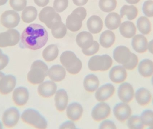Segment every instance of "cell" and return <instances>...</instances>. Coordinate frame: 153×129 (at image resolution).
I'll use <instances>...</instances> for the list:
<instances>
[{
	"instance_id": "obj_43",
	"label": "cell",
	"mask_w": 153,
	"mask_h": 129,
	"mask_svg": "<svg viewBox=\"0 0 153 129\" xmlns=\"http://www.w3.org/2000/svg\"><path fill=\"white\" fill-rule=\"evenodd\" d=\"M138 64V58L136 55L132 53L131 58L126 64L123 66L126 70H133L134 69Z\"/></svg>"
},
{
	"instance_id": "obj_14",
	"label": "cell",
	"mask_w": 153,
	"mask_h": 129,
	"mask_svg": "<svg viewBox=\"0 0 153 129\" xmlns=\"http://www.w3.org/2000/svg\"><path fill=\"white\" fill-rule=\"evenodd\" d=\"M111 113V108L105 103L98 104L93 109L91 116L94 120L100 121L108 118Z\"/></svg>"
},
{
	"instance_id": "obj_53",
	"label": "cell",
	"mask_w": 153,
	"mask_h": 129,
	"mask_svg": "<svg viewBox=\"0 0 153 129\" xmlns=\"http://www.w3.org/2000/svg\"><path fill=\"white\" fill-rule=\"evenodd\" d=\"M5 76V75L3 74V73H2V72H0V82H1V80L2 79L3 77Z\"/></svg>"
},
{
	"instance_id": "obj_22",
	"label": "cell",
	"mask_w": 153,
	"mask_h": 129,
	"mask_svg": "<svg viewBox=\"0 0 153 129\" xmlns=\"http://www.w3.org/2000/svg\"><path fill=\"white\" fill-rule=\"evenodd\" d=\"M48 75L52 81L59 82L62 81L66 76V71L64 68L60 65H53L48 70Z\"/></svg>"
},
{
	"instance_id": "obj_2",
	"label": "cell",
	"mask_w": 153,
	"mask_h": 129,
	"mask_svg": "<svg viewBox=\"0 0 153 129\" xmlns=\"http://www.w3.org/2000/svg\"><path fill=\"white\" fill-rule=\"evenodd\" d=\"M48 70L47 65L43 61H35L31 65L30 71L28 74V81L33 85L41 83L47 76Z\"/></svg>"
},
{
	"instance_id": "obj_6",
	"label": "cell",
	"mask_w": 153,
	"mask_h": 129,
	"mask_svg": "<svg viewBox=\"0 0 153 129\" xmlns=\"http://www.w3.org/2000/svg\"><path fill=\"white\" fill-rule=\"evenodd\" d=\"M22 121L38 129H45L47 127V122L38 112L33 109L24 111L21 115Z\"/></svg>"
},
{
	"instance_id": "obj_9",
	"label": "cell",
	"mask_w": 153,
	"mask_h": 129,
	"mask_svg": "<svg viewBox=\"0 0 153 129\" xmlns=\"http://www.w3.org/2000/svg\"><path fill=\"white\" fill-rule=\"evenodd\" d=\"M20 17L17 12L12 10L5 11L0 18L1 24L6 28L12 29L19 25Z\"/></svg>"
},
{
	"instance_id": "obj_56",
	"label": "cell",
	"mask_w": 153,
	"mask_h": 129,
	"mask_svg": "<svg viewBox=\"0 0 153 129\" xmlns=\"http://www.w3.org/2000/svg\"><path fill=\"white\" fill-rule=\"evenodd\" d=\"M152 83L153 86V75L152 76Z\"/></svg>"
},
{
	"instance_id": "obj_20",
	"label": "cell",
	"mask_w": 153,
	"mask_h": 129,
	"mask_svg": "<svg viewBox=\"0 0 153 129\" xmlns=\"http://www.w3.org/2000/svg\"><path fill=\"white\" fill-rule=\"evenodd\" d=\"M115 91V87L112 84H107L97 90L95 94V98L99 101H104L113 95Z\"/></svg>"
},
{
	"instance_id": "obj_44",
	"label": "cell",
	"mask_w": 153,
	"mask_h": 129,
	"mask_svg": "<svg viewBox=\"0 0 153 129\" xmlns=\"http://www.w3.org/2000/svg\"><path fill=\"white\" fill-rule=\"evenodd\" d=\"M100 49V45L96 41H94L91 46L87 49L82 50L84 55L86 56H91L94 55L98 52Z\"/></svg>"
},
{
	"instance_id": "obj_3",
	"label": "cell",
	"mask_w": 153,
	"mask_h": 129,
	"mask_svg": "<svg viewBox=\"0 0 153 129\" xmlns=\"http://www.w3.org/2000/svg\"><path fill=\"white\" fill-rule=\"evenodd\" d=\"M39 19L51 30L57 28L63 23L61 16L50 6L45 7L41 10L39 14Z\"/></svg>"
},
{
	"instance_id": "obj_10",
	"label": "cell",
	"mask_w": 153,
	"mask_h": 129,
	"mask_svg": "<svg viewBox=\"0 0 153 129\" xmlns=\"http://www.w3.org/2000/svg\"><path fill=\"white\" fill-rule=\"evenodd\" d=\"M113 113L119 121L123 122L132 116V110L128 103H120L114 107Z\"/></svg>"
},
{
	"instance_id": "obj_15",
	"label": "cell",
	"mask_w": 153,
	"mask_h": 129,
	"mask_svg": "<svg viewBox=\"0 0 153 129\" xmlns=\"http://www.w3.org/2000/svg\"><path fill=\"white\" fill-rule=\"evenodd\" d=\"M148 42L146 37L143 34H137L132 39L133 49L139 54L145 53L148 50Z\"/></svg>"
},
{
	"instance_id": "obj_17",
	"label": "cell",
	"mask_w": 153,
	"mask_h": 129,
	"mask_svg": "<svg viewBox=\"0 0 153 129\" xmlns=\"http://www.w3.org/2000/svg\"><path fill=\"white\" fill-rule=\"evenodd\" d=\"M29 94L27 88L19 87L13 91L12 98L14 103L17 106L25 105L28 100Z\"/></svg>"
},
{
	"instance_id": "obj_40",
	"label": "cell",
	"mask_w": 153,
	"mask_h": 129,
	"mask_svg": "<svg viewBox=\"0 0 153 129\" xmlns=\"http://www.w3.org/2000/svg\"><path fill=\"white\" fill-rule=\"evenodd\" d=\"M11 7L16 11L23 10L27 6V0H10Z\"/></svg>"
},
{
	"instance_id": "obj_52",
	"label": "cell",
	"mask_w": 153,
	"mask_h": 129,
	"mask_svg": "<svg viewBox=\"0 0 153 129\" xmlns=\"http://www.w3.org/2000/svg\"><path fill=\"white\" fill-rule=\"evenodd\" d=\"M8 0H0V6L4 5L7 3Z\"/></svg>"
},
{
	"instance_id": "obj_31",
	"label": "cell",
	"mask_w": 153,
	"mask_h": 129,
	"mask_svg": "<svg viewBox=\"0 0 153 129\" xmlns=\"http://www.w3.org/2000/svg\"><path fill=\"white\" fill-rule=\"evenodd\" d=\"M116 40V36L114 32L111 31H105L101 34L100 42L101 46L105 48L111 47L114 44Z\"/></svg>"
},
{
	"instance_id": "obj_24",
	"label": "cell",
	"mask_w": 153,
	"mask_h": 129,
	"mask_svg": "<svg viewBox=\"0 0 153 129\" xmlns=\"http://www.w3.org/2000/svg\"><path fill=\"white\" fill-rule=\"evenodd\" d=\"M119 31L120 34L124 38H131L136 34L137 27L132 22L126 21L121 23Z\"/></svg>"
},
{
	"instance_id": "obj_57",
	"label": "cell",
	"mask_w": 153,
	"mask_h": 129,
	"mask_svg": "<svg viewBox=\"0 0 153 129\" xmlns=\"http://www.w3.org/2000/svg\"></svg>"
},
{
	"instance_id": "obj_26",
	"label": "cell",
	"mask_w": 153,
	"mask_h": 129,
	"mask_svg": "<svg viewBox=\"0 0 153 129\" xmlns=\"http://www.w3.org/2000/svg\"><path fill=\"white\" fill-rule=\"evenodd\" d=\"M138 72L144 77H150L153 75V62L149 59L142 60L137 66Z\"/></svg>"
},
{
	"instance_id": "obj_47",
	"label": "cell",
	"mask_w": 153,
	"mask_h": 129,
	"mask_svg": "<svg viewBox=\"0 0 153 129\" xmlns=\"http://www.w3.org/2000/svg\"><path fill=\"white\" fill-rule=\"evenodd\" d=\"M61 129H75V124L71 121H67L63 123L60 127Z\"/></svg>"
},
{
	"instance_id": "obj_50",
	"label": "cell",
	"mask_w": 153,
	"mask_h": 129,
	"mask_svg": "<svg viewBox=\"0 0 153 129\" xmlns=\"http://www.w3.org/2000/svg\"><path fill=\"white\" fill-rule=\"evenodd\" d=\"M148 50L150 53L153 55V39L148 42Z\"/></svg>"
},
{
	"instance_id": "obj_39",
	"label": "cell",
	"mask_w": 153,
	"mask_h": 129,
	"mask_svg": "<svg viewBox=\"0 0 153 129\" xmlns=\"http://www.w3.org/2000/svg\"><path fill=\"white\" fill-rule=\"evenodd\" d=\"M142 11L146 17H153V0H147L143 4Z\"/></svg>"
},
{
	"instance_id": "obj_48",
	"label": "cell",
	"mask_w": 153,
	"mask_h": 129,
	"mask_svg": "<svg viewBox=\"0 0 153 129\" xmlns=\"http://www.w3.org/2000/svg\"><path fill=\"white\" fill-rule=\"evenodd\" d=\"M36 4L39 7H44L46 6L49 2V0H34Z\"/></svg>"
},
{
	"instance_id": "obj_37",
	"label": "cell",
	"mask_w": 153,
	"mask_h": 129,
	"mask_svg": "<svg viewBox=\"0 0 153 129\" xmlns=\"http://www.w3.org/2000/svg\"><path fill=\"white\" fill-rule=\"evenodd\" d=\"M127 126L130 129H141L144 128L145 125L140 116L134 115L128 119Z\"/></svg>"
},
{
	"instance_id": "obj_8",
	"label": "cell",
	"mask_w": 153,
	"mask_h": 129,
	"mask_svg": "<svg viewBox=\"0 0 153 129\" xmlns=\"http://www.w3.org/2000/svg\"><path fill=\"white\" fill-rule=\"evenodd\" d=\"M20 40L19 31L14 29H10L0 33V47L13 46L17 45Z\"/></svg>"
},
{
	"instance_id": "obj_25",
	"label": "cell",
	"mask_w": 153,
	"mask_h": 129,
	"mask_svg": "<svg viewBox=\"0 0 153 129\" xmlns=\"http://www.w3.org/2000/svg\"><path fill=\"white\" fill-rule=\"evenodd\" d=\"M55 106L57 110L60 112L64 111L67 107L68 102V96L67 92L63 89L58 90L55 97Z\"/></svg>"
},
{
	"instance_id": "obj_55",
	"label": "cell",
	"mask_w": 153,
	"mask_h": 129,
	"mask_svg": "<svg viewBox=\"0 0 153 129\" xmlns=\"http://www.w3.org/2000/svg\"><path fill=\"white\" fill-rule=\"evenodd\" d=\"M2 128V125L1 123L0 122V129Z\"/></svg>"
},
{
	"instance_id": "obj_35",
	"label": "cell",
	"mask_w": 153,
	"mask_h": 129,
	"mask_svg": "<svg viewBox=\"0 0 153 129\" xmlns=\"http://www.w3.org/2000/svg\"><path fill=\"white\" fill-rule=\"evenodd\" d=\"M58 54L59 50L57 46L55 44H52L45 49L43 52V57L45 61L51 62L57 57Z\"/></svg>"
},
{
	"instance_id": "obj_33",
	"label": "cell",
	"mask_w": 153,
	"mask_h": 129,
	"mask_svg": "<svg viewBox=\"0 0 153 129\" xmlns=\"http://www.w3.org/2000/svg\"><path fill=\"white\" fill-rule=\"evenodd\" d=\"M138 10L134 5H124L120 10V16L121 19L126 15L129 20H134L138 16Z\"/></svg>"
},
{
	"instance_id": "obj_7",
	"label": "cell",
	"mask_w": 153,
	"mask_h": 129,
	"mask_svg": "<svg viewBox=\"0 0 153 129\" xmlns=\"http://www.w3.org/2000/svg\"><path fill=\"white\" fill-rule=\"evenodd\" d=\"M112 64V60L108 55L96 56L91 58L88 62V68L92 71H105Z\"/></svg>"
},
{
	"instance_id": "obj_51",
	"label": "cell",
	"mask_w": 153,
	"mask_h": 129,
	"mask_svg": "<svg viewBox=\"0 0 153 129\" xmlns=\"http://www.w3.org/2000/svg\"><path fill=\"white\" fill-rule=\"evenodd\" d=\"M128 3L131 4H135L138 3L141 0H125Z\"/></svg>"
},
{
	"instance_id": "obj_1",
	"label": "cell",
	"mask_w": 153,
	"mask_h": 129,
	"mask_svg": "<svg viewBox=\"0 0 153 129\" xmlns=\"http://www.w3.org/2000/svg\"><path fill=\"white\" fill-rule=\"evenodd\" d=\"M48 33L40 24L33 23L27 27L20 36L21 48L36 50L44 47L48 40Z\"/></svg>"
},
{
	"instance_id": "obj_19",
	"label": "cell",
	"mask_w": 153,
	"mask_h": 129,
	"mask_svg": "<svg viewBox=\"0 0 153 129\" xmlns=\"http://www.w3.org/2000/svg\"><path fill=\"white\" fill-rule=\"evenodd\" d=\"M16 84L15 77L11 75L4 76L0 82V93L7 94L13 91Z\"/></svg>"
},
{
	"instance_id": "obj_42",
	"label": "cell",
	"mask_w": 153,
	"mask_h": 129,
	"mask_svg": "<svg viewBox=\"0 0 153 129\" xmlns=\"http://www.w3.org/2000/svg\"><path fill=\"white\" fill-rule=\"evenodd\" d=\"M67 28L66 26L64 23H62L61 26L56 29L52 30V33L54 38L56 39H61L63 38L66 35Z\"/></svg>"
},
{
	"instance_id": "obj_41",
	"label": "cell",
	"mask_w": 153,
	"mask_h": 129,
	"mask_svg": "<svg viewBox=\"0 0 153 129\" xmlns=\"http://www.w3.org/2000/svg\"><path fill=\"white\" fill-rule=\"evenodd\" d=\"M68 4V0H55L53 3V8L56 12H62L67 9Z\"/></svg>"
},
{
	"instance_id": "obj_38",
	"label": "cell",
	"mask_w": 153,
	"mask_h": 129,
	"mask_svg": "<svg viewBox=\"0 0 153 129\" xmlns=\"http://www.w3.org/2000/svg\"><path fill=\"white\" fill-rule=\"evenodd\" d=\"M141 119L145 126L153 128V111L147 110L143 111L141 113Z\"/></svg>"
},
{
	"instance_id": "obj_46",
	"label": "cell",
	"mask_w": 153,
	"mask_h": 129,
	"mask_svg": "<svg viewBox=\"0 0 153 129\" xmlns=\"http://www.w3.org/2000/svg\"><path fill=\"white\" fill-rule=\"evenodd\" d=\"M9 62V58L8 56L4 54H2L0 57V71L4 69Z\"/></svg>"
},
{
	"instance_id": "obj_18",
	"label": "cell",
	"mask_w": 153,
	"mask_h": 129,
	"mask_svg": "<svg viewBox=\"0 0 153 129\" xmlns=\"http://www.w3.org/2000/svg\"><path fill=\"white\" fill-rule=\"evenodd\" d=\"M57 90L56 85L53 81H46L41 83L38 88L39 95L44 98H48L53 96Z\"/></svg>"
},
{
	"instance_id": "obj_12",
	"label": "cell",
	"mask_w": 153,
	"mask_h": 129,
	"mask_svg": "<svg viewBox=\"0 0 153 129\" xmlns=\"http://www.w3.org/2000/svg\"><path fill=\"white\" fill-rule=\"evenodd\" d=\"M134 87L128 83H123L120 86L118 90V96L122 102H130L134 97Z\"/></svg>"
},
{
	"instance_id": "obj_21",
	"label": "cell",
	"mask_w": 153,
	"mask_h": 129,
	"mask_svg": "<svg viewBox=\"0 0 153 129\" xmlns=\"http://www.w3.org/2000/svg\"><path fill=\"white\" fill-rule=\"evenodd\" d=\"M76 42L82 50L87 49L91 46L93 44V37L91 32L86 31L82 32L77 34Z\"/></svg>"
},
{
	"instance_id": "obj_29",
	"label": "cell",
	"mask_w": 153,
	"mask_h": 129,
	"mask_svg": "<svg viewBox=\"0 0 153 129\" xmlns=\"http://www.w3.org/2000/svg\"><path fill=\"white\" fill-rule=\"evenodd\" d=\"M121 18L117 13L109 14L105 20L106 27L110 30H115L118 28L121 24Z\"/></svg>"
},
{
	"instance_id": "obj_27",
	"label": "cell",
	"mask_w": 153,
	"mask_h": 129,
	"mask_svg": "<svg viewBox=\"0 0 153 129\" xmlns=\"http://www.w3.org/2000/svg\"><path fill=\"white\" fill-rule=\"evenodd\" d=\"M83 110L81 104L77 103L71 104L66 110L67 117L73 121L80 119L82 114Z\"/></svg>"
},
{
	"instance_id": "obj_4",
	"label": "cell",
	"mask_w": 153,
	"mask_h": 129,
	"mask_svg": "<svg viewBox=\"0 0 153 129\" xmlns=\"http://www.w3.org/2000/svg\"><path fill=\"white\" fill-rule=\"evenodd\" d=\"M60 61L67 72L71 74H78L82 69V63L81 60L72 51L64 52L60 57Z\"/></svg>"
},
{
	"instance_id": "obj_5",
	"label": "cell",
	"mask_w": 153,
	"mask_h": 129,
	"mask_svg": "<svg viewBox=\"0 0 153 129\" xmlns=\"http://www.w3.org/2000/svg\"><path fill=\"white\" fill-rule=\"evenodd\" d=\"M86 10L84 7L76 8L67 17L66 21V27L72 32L79 31L82 28V21L86 18Z\"/></svg>"
},
{
	"instance_id": "obj_54",
	"label": "cell",
	"mask_w": 153,
	"mask_h": 129,
	"mask_svg": "<svg viewBox=\"0 0 153 129\" xmlns=\"http://www.w3.org/2000/svg\"><path fill=\"white\" fill-rule=\"evenodd\" d=\"M2 50L0 49V57L1 56V55H2Z\"/></svg>"
},
{
	"instance_id": "obj_34",
	"label": "cell",
	"mask_w": 153,
	"mask_h": 129,
	"mask_svg": "<svg viewBox=\"0 0 153 129\" xmlns=\"http://www.w3.org/2000/svg\"><path fill=\"white\" fill-rule=\"evenodd\" d=\"M38 12L34 6L26 7L22 13L21 18L25 23H29L34 21L37 17Z\"/></svg>"
},
{
	"instance_id": "obj_11",
	"label": "cell",
	"mask_w": 153,
	"mask_h": 129,
	"mask_svg": "<svg viewBox=\"0 0 153 129\" xmlns=\"http://www.w3.org/2000/svg\"><path fill=\"white\" fill-rule=\"evenodd\" d=\"M132 53L130 50L124 46H120L116 47L113 51V58L116 62L124 65L131 58Z\"/></svg>"
},
{
	"instance_id": "obj_16",
	"label": "cell",
	"mask_w": 153,
	"mask_h": 129,
	"mask_svg": "<svg viewBox=\"0 0 153 129\" xmlns=\"http://www.w3.org/2000/svg\"><path fill=\"white\" fill-rule=\"evenodd\" d=\"M127 77L126 69L123 66H116L111 68L110 71V80L115 83L123 82Z\"/></svg>"
},
{
	"instance_id": "obj_30",
	"label": "cell",
	"mask_w": 153,
	"mask_h": 129,
	"mask_svg": "<svg viewBox=\"0 0 153 129\" xmlns=\"http://www.w3.org/2000/svg\"><path fill=\"white\" fill-rule=\"evenodd\" d=\"M83 86L87 92H95L99 86V80L98 77L94 75H88L85 76L84 80Z\"/></svg>"
},
{
	"instance_id": "obj_49",
	"label": "cell",
	"mask_w": 153,
	"mask_h": 129,
	"mask_svg": "<svg viewBox=\"0 0 153 129\" xmlns=\"http://www.w3.org/2000/svg\"><path fill=\"white\" fill-rule=\"evenodd\" d=\"M74 3L78 6H83L87 3L88 0H72Z\"/></svg>"
},
{
	"instance_id": "obj_36",
	"label": "cell",
	"mask_w": 153,
	"mask_h": 129,
	"mask_svg": "<svg viewBox=\"0 0 153 129\" xmlns=\"http://www.w3.org/2000/svg\"><path fill=\"white\" fill-rule=\"evenodd\" d=\"M99 6L104 12L109 13L115 10L117 6V0H100Z\"/></svg>"
},
{
	"instance_id": "obj_28",
	"label": "cell",
	"mask_w": 153,
	"mask_h": 129,
	"mask_svg": "<svg viewBox=\"0 0 153 129\" xmlns=\"http://www.w3.org/2000/svg\"><path fill=\"white\" fill-rule=\"evenodd\" d=\"M87 27L91 33L97 34L101 31L103 28V22L99 16L92 15L87 21Z\"/></svg>"
},
{
	"instance_id": "obj_32",
	"label": "cell",
	"mask_w": 153,
	"mask_h": 129,
	"mask_svg": "<svg viewBox=\"0 0 153 129\" xmlns=\"http://www.w3.org/2000/svg\"><path fill=\"white\" fill-rule=\"evenodd\" d=\"M137 26L139 31L143 35H148L152 31V23L146 16H141L137 21Z\"/></svg>"
},
{
	"instance_id": "obj_45",
	"label": "cell",
	"mask_w": 153,
	"mask_h": 129,
	"mask_svg": "<svg viewBox=\"0 0 153 129\" xmlns=\"http://www.w3.org/2000/svg\"><path fill=\"white\" fill-rule=\"evenodd\" d=\"M100 129H116V126L113 122L109 120L103 121L100 126Z\"/></svg>"
},
{
	"instance_id": "obj_13",
	"label": "cell",
	"mask_w": 153,
	"mask_h": 129,
	"mask_svg": "<svg viewBox=\"0 0 153 129\" xmlns=\"http://www.w3.org/2000/svg\"><path fill=\"white\" fill-rule=\"evenodd\" d=\"M20 113L15 108H11L6 110L2 116V122L4 126L9 128L14 127L19 122Z\"/></svg>"
},
{
	"instance_id": "obj_23",
	"label": "cell",
	"mask_w": 153,
	"mask_h": 129,
	"mask_svg": "<svg viewBox=\"0 0 153 129\" xmlns=\"http://www.w3.org/2000/svg\"><path fill=\"white\" fill-rule=\"evenodd\" d=\"M134 97L137 103L142 106L148 105L152 100V93L145 88L138 89L135 93Z\"/></svg>"
}]
</instances>
